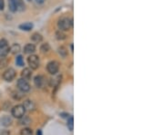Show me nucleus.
Returning <instances> with one entry per match:
<instances>
[{
	"instance_id": "nucleus-1",
	"label": "nucleus",
	"mask_w": 164,
	"mask_h": 135,
	"mask_svg": "<svg viewBox=\"0 0 164 135\" xmlns=\"http://www.w3.org/2000/svg\"><path fill=\"white\" fill-rule=\"evenodd\" d=\"M71 26H72V20L68 17H64L60 19L58 22V27L61 31H68L70 29Z\"/></svg>"
},
{
	"instance_id": "nucleus-2",
	"label": "nucleus",
	"mask_w": 164,
	"mask_h": 135,
	"mask_svg": "<svg viewBox=\"0 0 164 135\" xmlns=\"http://www.w3.org/2000/svg\"><path fill=\"white\" fill-rule=\"evenodd\" d=\"M25 113H26V108L24 107V105H21V104L16 105L12 109V115L17 119L22 118L25 115Z\"/></svg>"
},
{
	"instance_id": "nucleus-3",
	"label": "nucleus",
	"mask_w": 164,
	"mask_h": 135,
	"mask_svg": "<svg viewBox=\"0 0 164 135\" xmlns=\"http://www.w3.org/2000/svg\"><path fill=\"white\" fill-rule=\"evenodd\" d=\"M10 51V47L7 44V42L5 39H2L0 40V56L1 57H5L8 54Z\"/></svg>"
},
{
	"instance_id": "nucleus-4",
	"label": "nucleus",
	"mask_w": 164,
	"mask_h": 135,
	"mask_svg": "<svg viewBox=\"0 0 164 135\" xmlns=\"http://www.w3.org/2000/svg\"><path fill=\"white\" fill-rule=\"evenodd\" d=\"M16 77V71L13 68L6 69L3 74V78L6 82H12Z\"/></svg>"
},
{
	"instance_id": "nucleus-5",
	"label": "nucleus",
	"mask_w": 164,
	"mask_h": 135,
	"mask_svg": "<svg viewBox=\"0 0 164 135\" xmlns=\"http://www.w3.org/2000/svg\"><path fill=\"white\" fill-rule=\"evenodd\" d=\"M27 62H28L29 66L34 70L37 69L39 67V58H38V56H37L35 54L30 55L27 59Z\"/></svg>"
},
{
	"instance_id": "nucleus-6",
	"label": "nucleus",
	"mask_w": 164,
	"mask_h": 135,
	"mask_svg": "<svg viewBox=\"0 0 164 135\" xmlns=\"http://www.w3.org/2000/svg\"><path fill=\"white\" fill-rule=\"evenodd\" d=\"M17 88L20 91H22L23 93H26V92H28L30 90V85L26 80L21 78L17 81Z\"/></svg>"
},
{
	"instance_id": "nucleus-7",
	"label": "nucleus",
	"mask_w": 164,
	"mask_h": 135,
	"mask_svg": "<svg viewBox=\"0 0 164 135\" xmlns=\"http://www.w3.org/2000/svg\"><path fill=\"white\" fill-rule=\"evenodd\" d=\"M47 72L49 74H56L58 72V63L56 62V61H52V62L48 63L47 66Z\"/></svg>"
},
{
	"instance_id": "nucleus-8",
	"label": "nucleus",
	"mask_w": 164,
	"mask_h": 135,
	"mask_svg": "<svg viewBox=\"0 0 164 135\" xmlns=\"http://www.w3.org/2000/svg\"><path fill=\"white\" fill-rule=\"evenodd\" d=\"M21 76H22V78L23 79H25V80H29L30 78H31V76H32V72H31V70L29 69V68H25L23 71H22V73H21Z\"/></svg>"
},
{
	"instance_id": "nucleus-9",
	"label": "nucleus",
	"mask_w": 164,
	"mask_h": 135,
	"mask_svg": "<svg viewBox=\"0 0 164 135\" xmlns=\"http://www.w3.org/2000/svg\"><path fill=\"white\" fill-rule=\"evenodd\" d=\"M35 85L38 88H41L44 85V77L41 75H37L34 79Z\"/></svg>"
},
{
	"instance_id": "nucleus-10",
	"label": "nucleus",
	"mask_w": 164,
	"mask_h": 135,
	"mask_svg": "<svg viewBox=\"0 0 164 135\" xmlns=\"http://www.w3.org/2000/svg\"><path fill=\"white\" fill-rule=\"evenodd\" d=\"M0 123H1V125L7 127V126L11 125V123H12V119H11L10 117H8V116H4V117H2V118L0 119Z\"/></svg>"
},
{
	"instance_id": "nucleus-11",
	"label": "nucleus",
	"mask_w": 164,
	"mask_h": 135,
	"mask_svg": "<svg viewBox=\"0 0 164 135\" xmlns=\"http://www.w3.org/2000/svg\"><path fill=\"white\" fill-rule=\"evenodd\" d=\"M24 51H25L26 54H33V53L36 51V46H35V44H27L25 46Z\"/></svg>"
},
{
	"instance_id": "nucleus-12",
	"label": "nucleus",
	"mask_w": 164,
	"mask_h": 135,
	"mask_svg": "<svg viewBox=\"0 0 164 135\" xmlns=\"http://www.w3.org/2000/svg\"><path fill=\"white\" fill-rule=\"evenodd\" d=\"M19 28L24 31H30L33 28V24L32 23H24L19 25Z\"/></svg>"
},
{
	"instance_id": "nucleus-13",
	"label": "nucleus",
	"mask_w": 164,
	"mask_h": 135,
	"mask_svg": "<svg viewBox=\"0 0 164 135\" xmlns=\"http://www.w3.org/2000/svg\"><path fill=\"white\" fill-rule=\"evenodd\" d=\"M15 1H16V9L18 11H24L26 5H25L23 0H15Z\"/></svg>"
},
{
	"instance_id": "nucleus-14",
	"label": "nucleus",
	"mask_w": 164,
	"mask_h": 135,
	"mask_svg": "<svg viewBox=\"0 0 164 135\" xmlns=\"http://www.w3.org/2000/svg\"><path fill=\"white\" fill-rule=\"evenodd\" d=\"M8 6H9V10L11 12H16L17 11L16 9V1L15 0H8Z\"/></svg>"
},
{
	"instance_id": "nucleus-15",
	"label": "nucleus",
	"mask_w": 164,
	"mask_h": 135,
	"mask_svg": "<svg viewBox=\"0 0 164 135\" xmlns=\"http://www.w3.org/2000/svg\"><path fill=\"white\" fill-rule=\"evenodd\" d=\"M31 39H32V41H34L36 43H38V42H40L42 40V35L40 34H38V33H35L31 36Z\"/></svg>"
},
{
	"instance_id": "nucleus-16",
	"label": "nucleus",
	"mask_w": 164,
	"mask_h": 135,
	"mask_svg": "<svg viewBox=\"0 0 164 135\" xmlns=\"http://www.w3.org/2000/svg\"><path fill=\"white\" fill-rule=\"evenodd\" d=\"M10 51L13 53V54H16L20 51V45L18 44H14L11 48H10Z\"/></svg>"
},
{
	"instance_id": "nucleus-17",
	"label": "nucleus",
	"mask_w": 164,
	"mask_h": 135,
	"mask_svg": "<svg viewBox=\"0 0 164 135\" xmlns=\"http://www.w3.org/2000/svg\"><path fill=\"white\" fill-rule=\"evenodd\" d=\"M67 126H68V128L69 129V131H73V129H74V119H73V117H70V118L68 120Z\"/></svg>"
},
{
	"instance_id": "nucleus-18",
	"label": "nucleus",
	"mask_w": 164,
	"mask_h": 135,
	"mask_svg": "<svg viewBox=\"0 0 164 135\" xmlns=\"http://www.w3.org/2000/svg\"><path fill=\"white\" fill-rule=\"evenodd\" d=\"M58 53H59V54L62 57H66L68 55V51H67V49L64 46H61V47L58 48Z\"/></svg>"
},
{
	"instance_id": "nucleus-19",
	"label": "nucleus",
	"mask_w": 164,
	"mask_h": 135,
	"mask_svg": "<svg viewBox=\"0 0 164 135\" xmlns=\"http://www.w3.org/2000/svg\"><path fill=\"white\" fill-rule=\"evenodd\" d=\"M16 65L18 66H24V60H23V57L22 55H18L16 59Z\"/></svg>"
},
{
	"instance_id": "nucleus-20",
	"label": "nucleus",
	"mask_w": 164,
	"mask_h": 135,
	"mask_svg": "<svg viewBox=\"0 0 164 135\" xmlns=\"http://www.w3.org/2000/svg\"><path fill=\"white\" fill-rule=\"evenodd\" d=\"M20 135H33V132L29 128H25L21 131Z\"/></svg>"
},
{
	"instance_id": "nucleus-21",
	"label": "nucleus",
	"mask_w": 164,
	"mask_h": 135,
	"mask_svg": "<svg viewBox=\"0 0 164 135\" xmlns=\"http://www.w3.org/2000/svg\"><path fill=\"white\" fill-rule=\"evenodd\" d=\"M49 49H50V46H49V44H48L47 43L43 44L41 45V47H40V50H41L43 53H47V52H48V51H49Z\"/></svg>"
},
{
	"instance_id": "nucleus-22",
	"label": "nucleus",
	"mask_w": 164,
	"mask_h": 135,
	"mask_svg": "<svg viewBox=\"0 0 164 135\" xmlns=\"http://www.w3.org/2000/svg\"><path fill=\"white\" fill-rule=\"evenodd\" d=\"M56 36H57V38L58 39V40H62V39H65V37H66V35H65V34H63L61 31H58L57 33H56Z\"/></svg>"
},
{
	"instance_id": "nucleus-23",
	"label": "nucleus",
	"mask_w": 164,
	"mask_h": 135,
	"mask_svg": "<svg viewBox=\"0 0 164 135\" xmlns=\"http://www.w3.org/2000/svg\"><path fill=\"white\" fill-rule=\"evenodd\" d=\"M4 6H5L4 0H0V10H3V9H4Z\"/></svg>"
},
{
	"instance_id": "nucleus-24",
	"label": "nucleus",
	"mask_w": 164,
	"mask_h": 135,
	"mask_svg": "<svg viewBox=\"0 0 164 135\" xmlns=\"http://www.w3.org/2000/svg\"><path fill=\"white\" fill-rule=\"evenodd\" d=\"M1 135H10V133H9L7 131H4V132L1 133Z\"/></svg>"
},
{
	"instance_id": "nucleus-25",
	"label": "nucleus",
	"mask_w": 164,
	"mask_h": 135,
	"mask_svg": "<svg viewBox=\"0 0 164 135\" xmlns=\"http://www.w3.org/2000/svg\"><path fill=\"white\" fill-rule=\"evenodd\" d=\"M44 1H45V0H37V2L38 4H42V3H44Z\"/></svg>"
},
{
	"instance_id": "nucleus-26",
	"label": "nucleus",
	"mask_w": 164,
	"mask_h": 135,
	"mask_svg": "<svg viewBox=\"0 0 164 135\" xmlns=\"http://www.w3.org/2000/svg\"><path fill=\"white\" fill-rule=\"evenodd\" d=\"M37 135H42V132H41L40 130H38L37 133Z\"/></svg>"
},
{
	"instance_id": "nucleus-27",
	"label": "nucleus",
	"mask_w": 164,
	"mask_h": 135,
	"mask_svg": "<svg viewBox=\"0 0 164 135\" xmlns=\"http://www.w3.org/2000/svg\"><path fill=\"white\" fill-rule=\"evenodd\" d=\"M28 1H31V0H28Z\"/></svg>"
}]
</instances>
